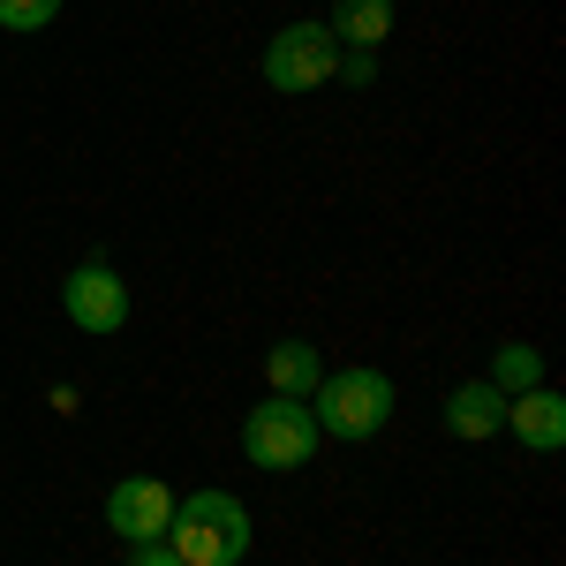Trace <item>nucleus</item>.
Listing matches in <instances>:
<instances>
[{"label":"nucleus","instance_id":"obj_1","mask_svg":"<svg viewBox=\"0 0 566 566\" xmlns=\"http://www.w3.org/2000/svg\"><path fill=\"white\" fill-rule=\"evenodd\" d=\"M167 552L181 566H242V552H250V506L234 491H189V499H175Z\"/></svg>","mask_w":566,"mask_h":566},{"label":"nucleus","instance_id":"obj_2","mask_svg":"<svg viewBox=\"0 0 566 566\" xmlns=\"http://www.w3.org/2000/svg\"><path fill=\"white\" fill-rule=\"evenodd\" d=\"M310 416H317V438H378L392 416V378L355 363V370H325L317 392H310Z\"/></svg>","mask_w":566,"mask_h":566},{"label":"nucleus","instance_id":"obj_3","mask_svg":"<svg viewBox=\"0 0 566 566\" xmlns=\"http://www.w3.org/2000/svg\"><path fill=\"white\" fill-rule=\"evenodd\" d=\"M242 453H250V469H272V476H287V469H310V453H317V416H310V400H258L250 416H242Z\"/></svg>","mask_w":566,"mask_h":566},{"label":"nucleus","instance_id":"obj_4","mask_svg":"<svg viewBox=\"0 0 566 566\" xmlns=\"http://www.w3.org/2000/svg\"><path fill=\"white\" fill-rule=\"evenodd\" d=\"M333 69H340V39L325 23H287L264 45V84L272 91H317Z\"/></svg>","mask_w":566,"mask_h":566},{"label":"nucleus","instance_id":"obj_5","mask_svg":"<svg viewBox=\"0 0 566 566\" xmlns=\"http://www.w3.org/2000/svg\"><path fill=\"white\" fill-rule=\"evenodd\" d=\"M61 310H69V325H76V333L106 340V333H122V325H129V287H122V272H114V264H76V272L61 280Z\"/></svg>","mask_w":566,"mask_h":566},{"label":"nucleus","instance_id":"obj_6","mask_svg":"<svg viewBox=\"0 0 566 566\" xmlns=\"http://www.w3.org/2000/svg\"><path fill=\"white\" fill-rule=\"evenodd\" d=\"M167 522H175V491H167L159 476H122L114 491H106V528H114V536H129V544H159Z\"/></svg>","mask_w":566,"mask_h":566},{"label":"nucleus","instance_id":"obj_7","mask_svg":"<svg viewBox=\"0 0 566 566\" xmlns=\"http://www.w3.org/2000/svg\"><path fill=\"white\" fill-rule=\"evenodd\" d=\"M506 431L536 446V453H559L566 446V400L552 386H528V392H506Z\"/></svg>","mask_w":566,"mask_h":566},{"label":"nucleus","instance_id":"obj_8","mask_svg":"<svg viewBox=\"0 0 566 566\" xmlns=\"http://www.w3.org/2000/svg\"><path fill=\"white\" fill-rule=\"evenodd\" d=\"M446 431L453 438H499L506 431V392L491 386V378H469V386H453L446 392Z\"/></svg>","mask_w":566,"mask_h":566},{"label":"nucleus","instance_id":"obj_9","mask_svg":"<svg viewBox=\"0 0 566 566\" xmlns=\"http://www.w3.org/2000/svg\"><path fill=\"white\" fill-rule=\"evenodd\" d=\"M264 378H272V392H280V400H310V392H317V378H325V363H317V348H310V340H280V348L264 355Z\"/></svg>","mask_w":566,"mask_h":566},{"label":"nucleus","instance_id":"obj_10","mask_svg":"<svg viewBox=\"0 0 566 566\" xmlns=\"http://www.w3.org/2000/svg\"><path fill=\"white\" fill-rule=\"evenodd\" d=\"M340 45H386L392 31V0H333V23H325Z\"/></svg>","mask_w":566,"mask_h":566},{"label":"nucleus","instance_id":"obj_11","mask_svg":"<svg viewBox=\"0 0 566 566\" xmlns=\"http://www.w3.org/2000/svg\"><path fill=\"white\" fill-rule=\"evenodd\" d=\"M491 386H499V392H528V386H544V355L522 348V340H506V348L491 355Z\"/></svg>","mask_w":566,"mask_h":566},{"label":"nucleus","instance_id":"obj_12","mask_svg":"<svg viewBox=\"0 0 566 566\" xmlns=\"http://www.w3.org/2000/svg\"><path fill=\"white\" fill-rule=\"evenodd\" d=\"M53 15H61V0H0V23H8V31H39Z\"/></svg>","mask_w":566,"mask_h":566},{"label":"nucleus","instance_id":"obj_13","mask_svg":"<svg viewBox=\"0 0 566 566\" xmlns=\"http://www.w3.org/2000/svg\"><path fill=\"white\" fill-rule=\"evenodd\" d=\"M340 76H348V84H370V76H378V53H370V45H348V53H340Z\"/></svg>","mask_w":566,"mask_h":566},{"label":"nucleus","instance_id":"obj_14","mask_svg":"<svg viewBox=\"0 0 566 566\" xmlns=\"http://www.w3.org/2000/svg\"><path fill=\"white\" fill-rule=\"evenodd\" d=\"M129 566H181L175 552H167V536H159V544H136V559Z\"/></svg>","mask_w":566,"mask_h":566}]
</instances>
